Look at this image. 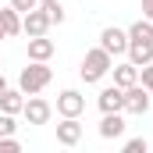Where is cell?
<instances>
[{
	"mask_svg": "<svg viewBox=\"0 0 153 153\" xmlns=\"http://www.w3.org/2000/svg\"><path fill=\"white\" fill-rule=\"evenodd\" d=\"M111 68H114V57H111L103 46H93V50H85L78 75H82V82H100V78L107 75Z\"/></svg>",
	"mask_w": 153,
	"mask_h": 153,
	"instance_id": "1",
	"label": "cell"
},
{
	"mask_svg": "<svg viewBox=\"0 0 153 153\" xmlns=\"http://www.w3.org/2000/svg\"><path fill=\"white\" fill-rule=\"evenodd\" d=\"M50 78H53V71L46 68V61H32L29 68H22V75H18V89H22L25 96H32V93H43V89L50 85Z\"/></svg>",
	"mask_w": 153,
	"mask_h": 153,
	"instance_id": "2",
	"label": "cell"
},
{
	"mask_svg": "<svg viewBox=\"0 0 153 153\" xmlns=\"http://www.w3.org/2000/svg\"><path fill=\"white\" fill-rule=\"evenodd\" d=\"M150 107H153V96H150V89L143 82H135V85L125 89V114H146Z\"/></svg>",
	"mask_w": 153,
	"mask_h": 153,
	"instance_id": "3",
	"label": "cell"
},
{
	"mask_svg": "<svg viewBox=\"0 0 153 153\" xmlns=\"http://www.w3.org/2000/svg\"><path fill=\"white\" fill-rule=\"evenodd\" d=\"M50 25H53V22H50V14H46V7H43V4L22 14V32H25V36H46V32H50Z\"/></svg>",
	"mask_w": 153,
	"mask_h": 153,
	"instance_id": "4",
	"label": "cell"
},
{
	"mask_svg": "<svg viewBox=\"0 0 153 153\" xmlns=\"http://www.w3.org/2000/svg\"><path fill=\"white\" fill-rule=\"evenodd\" d=\"M100 46L117 57V53H128V29H117V25H107L103 32H100Z\"/></svg>",
	"mask_w": 153,
	"mask_h": 153,
	"instance_id": "5",
	"label": "cell"
},
{
	"mask_svg": "<svg viewBox=\"0 0 153 153\" xmlns=\"http://www.w3.org/2000/svg\"><path fill=\"white\" fill-rule=\"evenodd\" d=\"M22 114H25V121H29V125H46V121L53 117V107H50V103H46L39 93H32V96L25 100Z\"/></svg>",
	"mask_w": 153,
	"mask_h": 153,
	"instance_id": "6",
	"label": "cell"
},
{
	"mask_svg": "<svg viewBox=\"0 0 153 153\" xmlns=\"http://www.w3.org/2000/svg\"><path fill=\"white\" fill-rule=\"evenodd\" d=\"M85 111V96L78 93V89H64L61 96H57V114L61 117H78Z\"/></svg>",
	"mask_w": 153,
	"mask_h": 153,
	"instance_id": "7",
	"label": "cell"
},
{
	"mask_svg": "<svg viewBox=\"0 0 153 153\" xmlns=\"http://www.w3.org/2000/svg\"><path fill=\"white\" fill-rule=\"evenodd\" d=\"M96 103H100L103 114H111V111H125V89H121V85H107V89H100Z\"/></svg>",
	"mask_w": 153,
	"mask_h": 153,
	"instance_id": "8",
	"label": "cell"
},
{
	"mask_svg": "<svg viewBox=\"0 0 153 153\" xmlns=\"http://www.w3.org/2000/svg\"><path fill=\"white\" fill-rule=\"evenodd\" d=\"M57 143H61V146H78V143H82V125H78V117H61V125H57Z\"/></svg>",
	"mask_w": 153,
	"mask_h": 153,
	"instance_id": "9",
	"label": "cell"
},
{
	"mask_svg": "<svg viewBox=\"0 0 153 153\" xmlns=\"http://www.w3.org/2000/svg\"><path fill=\"white\" fill-rule=\"evenodd\" d=\"M53 39H46V36H29V61H50L53 57Z\"/></svg>",
	"mask_w": 153,
	"mask_h": 153,
	"instance_id": "10",
	"label": "cell"
},
{
	"mask_svg": "<svg viewBox=\"0 0 153 153\" xmlns=\"http://www.w3.org/2000/svg\"><path fill=\"white\" fill-rule=\"evenodd\" d=\"M100 135H103V139H117V135H125V117H121V111L103 114V121H100Z\"/></svg>",
	"mask_w": 153,
	"mask_h": 153,
	"instance_id": "11",
	"label": "cell"
},
{
	"mask_svg": "<svg viewBox=\"0 0 153 153\" xmlns=\"http://www.w3.org/2000/svg\"><path fill=\"white\" fill-rule=\"evenodd\" d=\"M22 107H25V93L22 89H4L0 93V111L4 114H22Z\"/></svg>",
	"mask_w": 153,
	"mask_h": 153,
	"instance_id": "12",
	"label": "cell"
},
{
	"mask_svg": "<svg viewBox=\"0 0 153 153\" xmlns=\"http://www.w3.org/2000/svg\"><path fill=\"white\" fill-rule=\"evenodd\" d=\"M111 71H114V85H121V89H128V85H135V82H139V68H135L132 61H125V64H114Z\"/></svg>",
	"mask_w": 153,
	"mask_h": 153,
	"instance_id": "13",
	"label": "cell"
},
{
	"mask_svg": "<svg viewBox=\"0 0 153 153\" xmlns=\"http://www.w3.org/2000/svg\"><path fill=\"white\" fill-rule=\"evenodd\" d=\"M128 43H153V22L150 18H139L128 25Z\"/></svg>",
	"mask_w": 153,
	"mask_h": 153,
	"instance_id": "14",
	"label": "cell"
},
{
	"mask_svg": "<svg viewBox=\"0 0 153 153\" xmlns=\"http://www.w3.org/2000/svg\"><path fill=\"white\" fill-rule=\"evenodd\" d=\"M128 61H132L135 68L150 64L153 61V43H128Z\"/></svg>",
	"mask_w": 153,
	"mask_h": 153,
	"instance_id": "15",
	"label": "cell"
},
{
	"mask_svg": "<svg viewBox=\"0 0 153 153\" xmlns=\"http://www.w3.org/2000/svg\"><path fill=\"white\" fill-rule=\"evenodd\" d=\"M0 22H4V32H7V39L22 32V14H18L14 7H0Z\"/></svg>",
	"mask_w": 153,
	"mask_h": 153,
	"instance_id": "16",
	"label": "cell"
},
{
	"mask_svg": "<svg viewBox=\"0 0 153 153\" xmlns=\"http://www.w3.org/2000/svg\"><path fill=\"white\" fill-rule=\"evenodd\" d=\"M43 7H46V14H50V22H53V25H61V22H64V7H61V0H50V4H43Z\"/></svg>",
	"mask_w": 153,
	"mask_h": 153,
	"instance_id": "17",
	"label": "cell"
},
{
	"mask_svg": "<svg viewBox=\"0 0 153 153\" xmlns=\"http://www.w3.org/2000/svg\"><path fill=\"white\" fill-rule=\"evenodd\" d=\"M14 132H18L14 114H4V111H0V135H14Z\"/></svg>",
	"mask_w": 153,
	"mask_h": 153,
	"instance_id": "18",
	"label": "cell"
},
{
	"mask_svg": "<svg viewBox=\"0 0 153 153\" xmlns=\"http://www.w3.org/2000/svg\"><path fill=\"white\" fill-rule=\"evenodd\" d=\"M139 82H143V85L150 89V96H153V61H150V64H143V68H139Z\"/></svg>",
	"mask_w": 153,
	"mask_h": 153,
	"instance_id": "19",
	"label": "cell"
},
{
	"mask_svg": "<svg viewBox=\"0 0 153 153\" xmlns=\"http://www.w3.org/2000/svg\"><path fill=\"white\" fill-rule=\"evenodd\" d=\"M18 150H22V143L14 135H0V153H18Z\"/></svg>",
	"mask_w": 153,
	"mask_h": 153,
	"instance_id": "20",
	"label": "cell"
},
{
	"mask_svg": "<svg viewBox=\"0 0 153 153\" xmlns=\"http://www.w3.org/2000/svg\"><path fill=\"white\" fill-rule=\"evenodd\" d=\"M146 150H150L146 139H128V143H125V153H146Z\"/></svg>",
	"mask_w": 153,
	"mask_h": 153,
	"instance_id": "21",
	"label": "cell"
},
{
	"mask_svg": "<svg viewBox=\"0 0 153 153\" xmlns=\"http://www.w3.org/2000/svg\"><path fill=\"white\" fill-rule=\"evenodd\" d=\"M11 7H14L18 14H25V11H32V7H39V0H11Z\"/></svg>",
	"mask_w": 153,
	"mask_h": 153,
	"instance_id": "22",
	"label": "cell"
},
{
	"mask_svg": "<svg viewBox=\"0 0 153 153\" xmlns=\"http://www.w3.org/2000/svg\"><path fill=\"white\" fill-rule=\"evenodd\" d=\"M143 18H150V22H153V0H143Z\"/></svg>",
	"mask_w": 153,
	"mask_h": 153,
	"instance_id": "23",
	"label": "cell"
},
{
	"mask_svg": "<svg viewBox=\"0 0 153 153\" xmlns=\"http://www.w3.org/2000/svg\"><path fill=\"white\" fill-rule=\"evenodd\" d=\"M4 89H7V82H4V71H0V93H4Z\"/></svg>",
	"mask_w": 153,
	"mask_h": 153,
	"instance_id": "24",
	"label": "cell"
},
{
	"mask_svg": "<svg viewBox=\"0 0 153 153\" xmlns=\"http://www.w3.org/2000/svg\"><path fill=\"white\" fill-rule=\"evenodd\" d=\"M0 39H7V32H4V22H0Z\"/></svg>",
	"mask_w": 153,
	"mask_h": 153,
	"instance_id": "25",
	"label": "cell"
},
{
	"mask_svg": "<svg viewBox=\"0 0 153 153\" xmlns=\"http://www.w3.org/2000/svg\"><path fill=\"white\" fill-rule=\"evenodd\" d=\"M39 4H50V0H39Z\"/></svg>",
	"mask_w": 153,
	"mask_h": 153,
	"instance_id": "26",
	"label": "cell"
},
{
	"mask_svg": "<svg viewBox=\"0 0 153 153\" xmlns=\"http://www.w3.org/2000/svg\"><path fill=\"white\" fill-rule=\"evenodd\" d=\"M0 64H4V61H0ZM0 71H4V68H0Z\"/></svg>",
	"mask_w": 153,
	"mask_h": 153,
	"instance_id": "27",
	"label": "cell"
}]
</instances>
